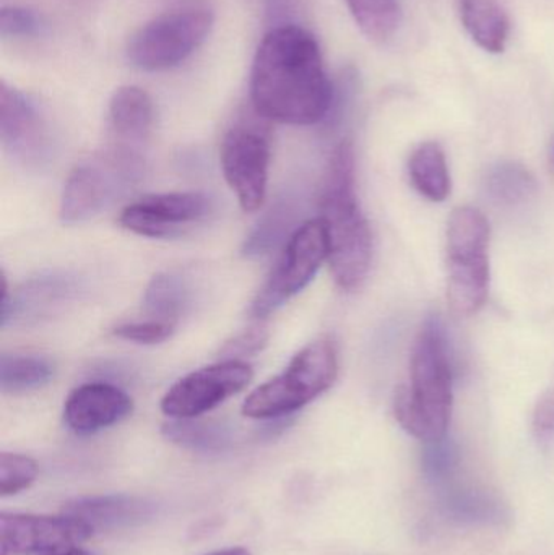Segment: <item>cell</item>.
<instances>
[{
	"label": "cell",
	"instance_id": "13",
	"mask_svg": "<svg viewBox=\"0 0 554 555\" xmlns=\"http://www.w3.org/2000/svg\"><path fill=\"white\" fill-rule=\"evenodd\" d=\"M0 142L12 158L26 166H41L51 158V132L41 109L7 81L0 85Z\"/></svg>",
	"mask_w": 554,
	"mask_h": 555
},
{
	"label": "cell",
	"instance_id": "34",
	"mask_svg": "<svg viewBox=\"0 0 554 555\" xmlns=\"http://www.w3.org/2000/svg\"><path fill=\"white\" fill-rule=\"evenodd\" d=\"M44 555H93L88 551L80 550V547H72V550L59 551V553L44 554Z\"/></svg>",
	"mask_w": 554,
	"mask_h": 555
},
{
	"label": "cell",
	"instance_id": "21",
	"mask_svg": "<svg viewBox=\"0 0 554 555\" xmlns=\"http://www.w3.org/2000/svg\"><path fill=\"white\" fill-rule=\"evenodd\" d=\"M162 433L169 442L194 452H221L231 442V434L227 426L198 417L168 421Z\"/></svg>",
	"mask_w": 554,
	"mask_h": 555
},
{
	"label": "cell",
	"instance_id": "32",
	"mask_svg": "<svg viewBox=\"0 0 554 555\" xmlns=\"http://www.w3.org/2000/svg\"><path fill=\"white\" fill-rule=\"evenodd\" d=\"M533 434L540 442L554 439V391L543 395L533 411Z\"/></svg>",
	"mask_w": 554,
	"mask_h": 555
},
{
	"label": "cell",
	"instance_id": "14",
	"mask_svg": "<svg viewBox=\"0 0 554 555\" xmlns=\"http://www.w3.org/2000/svg\"><path fill=\"white\" fill-rule=\"evenodd\" d=\"M132 410V398L126 391L107 382H90L70 391L64 404V421L72 433L90 436L116 426Z\"/></svg>",
	"mask_w": 554,
	"mask_h": 555
},
{
	"label": "cell",
	"instance_id": "29",
	"mask_svg": "<svg viewBox=\"0 0 554 555\" xmlns=\"http://www.w3.org/2000/svg\"><path fill=\"white\" fill-rule=\"evenodd\" d=\"M455 465H458V455H455L454 447L446 442V439L426 443V450L423 453V473L429 482L439 485V482L448 481Z\"/></svg>",
	"mask_w": 554,
	"mask_h": 555
},
{
	"label": "cell",
	"instance_id": "24",
	"mask_svg": "<svg viewBox=\"0 0 554 555\" xmlns=\"http://www.w3.org/2000/svg\"><path fill=\"white\" fill-rule=\"evenodd\" d=\"M361 31L373 41L392 38L400 25L399 0H345Z\"/></svg>",
	"mask_w": 554,
	"mask_h": 555
},
{
	"label": "cell",
	"instance_id": "8",
	"mask_svg": "<svg viewBox=\"0 0 554 555\" xmlns=\"http://www.w3.org/2000/svg\"><path fill=\"white\" fill-rule=\"evenodd\" d=\"M259 119L243 117L234 122L224 133L220 149L224 179L247 214L262 207L269 185L272 142L269 129Z\"/></svg>",
	"mask_w": 554,
	"mask_h": 555
},
{
	"label": "cell",
	"instance_id": "20",
	"mask_svg": "<svg viewBox=\"0 0 554 555\" xmlns=\"http://www.w3.org/2000/svg\"><path fill=\"white\" fill-rule=\"evenodd\" d=\"M413 188L431 202H445L451 194V175L441 146L435 142L423 143L413 152L409 162Z\"/></svg>",
	"mask_w": 554,
	"mask_h": 555
},
{
	"label": "cell",
	"instance_id": "31",
	"mask_svg": "<svg viewBox=\"0 0 554 555\" xmlns=\"http://www.w3.org/2000/svg\"><path fill=\"white\" fill-rule=\"evenodd\" d=\"M269 341V333L262 326H254L247 332L237 335L233 341L227 343L221 349L223 359H240L244 356L256 354Z\"/></svg>",
	"mask_w": 554,
	"mask_h": 555
},
{
	"label": "cell",
	"instance_id": "15",
	"mask_svg": "<svg viewBox=\"0 0 554 555\" xmlns=\"http://www.w3.org/2000/svg\"><path fill=\"white\" fill-rule=\"evenodd\" d=\"M62 514L78 518L93 531L123 530L152 520L155 504L137 495H91L68 501Z\"/></svg>",
	"mask_w": 554,
	"mask_h": 555
},
{
	"label": "cell",
	"instance_id": "4",
	"mask_svg": "<svg viewBox=\"0 0 554 555\" xmlns=\"http://www.w3.org/2000/svg\"><path fill=\"white\" fill-rule=\"evenodd\" d=\"M337 375V346L319 339L302 348L282 374L257 387L244 401L243 414L259 421L289 416L325 393Z\"/></svg>",
	"mask_w": 554,
	"mask_h": 555
},
{
	"label": "cell",
	"instance_id": "33",
	"mask_svg": "<svg viewBox=\"0 0 554 555\" xmlns=\"http://www.w3.org/2000/svg\"><path fill=\"white\" fill-rule=\"evenodd\" d=\"M208 555H253L246 547H228V550L217 551Z\"/></svg>",
	"mask_w": 554,
	"mask_h": 555
},
{
	"label": "cell",
	"instance_id": "17",
	"mask_svg": "<svg viewBox=\"0 0 554 555\" xmlns=\"http://www.w3.org/2000/svg\"><path fill=\"white\" fill-rule=\"evenodd\" d=\"M70 280L64 276H41L28 281L22 289L10 293L5 276L2 278V309L0 325L5 328L16 319H29L28 315H41L72 293Z\"/></svg>",
	"mask_w": 554,
	"mask_h": 555
},
{
	"label": "cell",
	"instance_id": "11",
	"mask_svg": "<svg viewBox=\"0 0 554 555\" xmlns=\"http://www.w3.org/2000/svg\"><path fill=\"white\" fill-rule=\"evenodd\" d=\"M211 211V201L202 192L149 195L124 208L120 227L137 236L171 240L202 223Z\"/></svg>",
	"mask_w": 554,
	"mask_h": 555
},
{
	"label": "cell",
	"instance_id": "18",
	"mask_svg": "<svg viewBox=\"0 0 554 555\" xmlns=\"http://www.w3.org/2000/svg\"><path fill=\"white\" fill-rule=\"evenodd\" d=\"M468 35L485 51L503 52L510 36V20L497 0H458Z\"/></svg>",
	"mask_w": 554,
	"mask_h": 555
},
{
	"label": "cell",
	"instance_id": "19",
	"mask_svg": "<svg viewBox=\"0 0 554 555\" xmlns=\"http://www.w3.org/2000/svg\"><path fill=\"white\" fill-rule=\"evenodd\" d=\"M298 211L295 198H279L275 205H272V208L263 215L262 220L259 221L256 230L244 244V256L250 257V259L269 256L280 244L288 243L289 237L299 228L293 231V227L298 220Z\"/></svg>",
	"mask_w": 554,
	"mask_h": 555
},
{
	"label": "cell",
	"instance_id": "22",
	"mask_svg": "<svg viewBox=\"0 0 554 555\" xmlns=\"http://www.w3.org/2000/svg\"><path fill=\"white\" fill-rule=\"evenodd\" d=\"M54 364L39 356L3 354L0 358V390L23 393L36 390L54 378Z\"/></svg>",
	"mask_w": 554,
	"mask_h": 555
},
{
	"label": "cell",
	"instance_id": "27",
	"mask_svg": "<svg viewBox=\"0 0 554 555\" xmlns=\"http://www.w3.org/2000/svg\"><path fill=\"white\" fill-rule=\"evenodd\" d=\"M536 189L532 175L516 165L500 166L490 178V191L501 201L514 202L529 197Z\"/></svg>",
	"mask_w": 554,
	"mask_h": 555
},
{
	"label": "cell",
	"instance_id": "28",
	"mask_svg": "<svg viewBox=\"0 0 554 555\" xmlns=\"http://www.w3.org/2000/svg\"><path fill=\"white\" fill-rule=\"evenodd\" d=\"M176 323L162 322V320L149 319L143 322H130L117 325L113 335L126 341L139 343V345H158L166 341L175 333Z\"/></svg>",
	"mask_w": 554,
	"mask_h": 555
},
{
	"label": "cell",
	"instance_id": "23",
	"mask_svg": "<svg viewBox=\"0 0 554 555\" xmlns=\"http://www.w3.org/2000/svg\"><path fill=\"white\" fill-rule=\"evenodd\" d=\"M189 306V289L181 276L158 273L143 294V307L150 319L176 323Z\"/></svg>",
	"mask_w": 554,
	"mask_h": 555
},
{
	"label": "cell",
	"instance_id": "9",
	"mask_svg": "<svg viewBox=\"0 0 554 555\" xmlns=\"http://www.w3.org/2000/svg\"><path fill=\"white\" fill-rule=\"evenodd\" d=\"M328 260L327 231L322 218L306 221L283 247L279 262L250 306V315L266 319L301 293Z\"/></svg>",
	"mask_w": 554,
	"mask_h": 555
},
{
	"label": "cell",
	"instance_id": "7",
	"mask_svg": "<svg viewBox=\"0 0 554 555\" xmlns=\"http://www.w3.org/2000/svg\"><path fill=\"white\" fill-rule=\"evenodd\" d=\"M211 26L214 15L202 7L163 13L132 36L127 55L140 70H168L197 51L210 35Z\"/></svg>",
	"mask_w": 554,
	"mask_h": 555
},
{
	"label": "cell",
	"instance_id": "10",
	"mask_svg": "<svg viewBox=\"0 0 554 555\" xmlns=\"http://www.w3.org/2000/svg\"><path fill=\"white\" fill-rule=\"evenodd\" d=\"M253 377V367L243 359H223L176 382L163 397L162 411L169 420L201 417L243 391Z\"/></svg>",
	"mask_w": 554,
	"mask_h": 555
},
{
	"label": "cell",
	"instance_id": "12",
	"mask_svg": "<svg viewBox=\"0 0 554 555\" xmlns=\"http://www.w3.org/2000/svg\"><path fill=\"white\" fill-rule=\"evenodd\" d=\"M94 531L70 515H0V555H44L78 547Z\"/></svg>",
	"mask_w": 554,
	"mask_h": 555
},
{
	"label": "cell",
	"instance_id": "16",
	"mask_svg": "<svg viewBox=\"0 0 554 555\" xmlns=\"http://www.w3.org/2000/svg\"><path fill=\"white\" fill-rule=\"evenodd\" d=\"M155 104L152 96L139 87H123L109 101V126L117 145L137 149L152 133Z\"/></svg>",
	"mask_w": 554,
	"mask_h": 555
},
{
	"label": "cell",
	"instance_id": "3",
	"mask_svg": "<svg viewBox=\"0 0 554 555\" xmlns=\"http://www.w3.org/2000/svg\"><path fill=\"white\" fill-rule=\"evenodd\" d=\"M452 369L438 323L423 326L410 359V385L397 388L394 414L410 436L423 443L446 439L451 424Z\"/></svg>",
	"mask_w": 554,
	"mask_h": 555
},
{
	"label": "cell",
	"instance_id": "1",
	"mask_svg": "<svg viewBox=\"0 0 554 555\" xmlns=\"http://www.w3.org/2000/svg\"><path fill=\"white\" fill-rule=\"evenodd\" d=\"M250 103L272 122L314 126L334 109L335 88L308 29L282 25L263 36L250 72Z\"/></svg>",
	"mask_w": 554,
	"mask_h": 555
},
{
	"label": "cell",
	"instance_id": "5",
	"mask_svg": "<svg viewBox=\"0 0 554 555\" xmlns=\"http://www.w3.org/2000/svg\"><path fill=\"white\" fill-rule=\"evenodd\" d=\"M490 234V223L477 208H455L449 218L446 244L448 302L458 315H474L487 302Z\"/></svg>",
	"mask_w": 554,
	"mask_h": 555
},
{
	"label": "cell",
	"instance_id": "30",
	"mask_svg": "<svg viewBox=\"0 0 554 555\" xmlns=\"http://www.w3.org/2000/svg\"><path fill=\"white\" fill-rule=\"evenodd\" d=\"M38 13L25 7H5L0 13V35L3 38H31L42 31Z\"/></svg>",
	"mask_w": 554,
	"mask_h": 555
},
{
	"label": "cell",
	"instance_id": "25",
	"mask_svg": "<svg viewBox=\"0 0 554 555\" xmlns=\"http://www.w3.org/2000/svg\"><path fill=\"white\" fill-rule=\"evenodd\" d=\"M446 514L464 524H488L498 520L500 504L491 495L477 491H458L445 499Z\"/></svg>",
	"mask_w": 554,
	"mask_h": 555
},
{
	"label": "cell",
	"instance_id": "26",
	"mask_svg": "<svg viewBox=\"0 0 554 555\" xmlns=\"http://www.w3.org/2000/svg\"><path fill=\"white\" fill-rule=\"evenodd\" d=\"M38 463L20 453L0 455V495L12 498L28 489L38 478Z\"/></svg>",
	"mask_w": 554,
	"mask_h": 555
},
{
	"label": "cell",
	"instance_id": "6",
	"mask_svg": "<svg viewBox=\"0 0 554 555\" xmlns=\"http://www.w3.org/2000/svg\"><path fill=\"white\" fill-rule=\"evenodd\" d=\"M143 159L137 149L116 145L72 169L61 198V220L83 223L132 191L143 178Z\"/></svg>",
	"mask_w": 554,
	"mask_h": 555
},
{
	"label": "cell",
	"instance_id": "2",
	"mask_svg": "<svg viewBox=\"0 0 554 555\" xmlns=\"http://www.w3.org/2000/svg\"><path fill=\"white\" fill-rule=\"evenodd\" d=\"M321 218L327 231L328 263L335 283L345 291L358 289L373 262V234L358 202L350 140L338 143L332 153L322 188Z\"/></svg>",
	"mask_w": 554,
	"mask_h": 555
}]
</instances>
